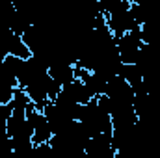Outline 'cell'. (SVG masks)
<instances>
[{"label":"cell","mask_w":160,"mask_h":158,"mask_svg":"<svg viewBox=\"0 0 160 158\" xmlns=\"http://www.w3.org/2000/svg\"><path fill=\"white\" fill-rule=\"evenodd\" d=\"M62 89H63V91L73 99V101H77L78 104H88V102L93 99L91 91L88 89V86H86L80 78H73L69 84H65Z\"/></svg>","instance_id":"cell-4"},{"label":"cell","mask_w":160,"mask_h":158,"mask_svg":"<svg viewBox=\"0 0 160 158\" xmlns=\"http://www.w3.org/2000/svg\"><path fill=\"white\" fill-rule=\"evenodd\" d=\"M43 114H45V117H47L48 125H50V128H52V134H58V132L67 130V126L71 125V121H75V119L69 117L67 114H63V112H62L52 101H48V102L45 104Z\"/></svg>","instance_id":"cell-2"},{"label":"cell","mask_w":160,"mask_h":158,"mask_svg":"<svg viewBox=\"0 0 160 158\" xmlns=\"http://www.w3.org/2000/svg\"><path fill=\"white\" fill-rule=\"evenodd\" d=\"M106 24H108V28L112 30V34H114L116 37H119L123 34L130 32L134 26H138V22L134 21V17H132V13H130V9L121 11V13H116V15H108V17H106Z\"/></svg>","instance_id":"cell-3"},{"label":"cell","mask_w":160,"mask_h":158,"mask_svg":"<svg viewBox=\"0 0 160 158\" xmlns=\"http://www.w3.org/2000/svg\"><path fill=\"white\" fill-rule=\"evenodd\" d=\"M11 102V106L13 108H17V110H26V106L32 102V99L28 97V93H26V89L24 87H15V91H13V99L9 101Z\"/></svg>","instance_id":"cell-7"},{"label":"cell","mask_w":160,"mask_h":158,"mask_svg":"<svg viewBox=\"0 0 160 158\" xmlns=\"http://www.w3.org/2000/svg\"><path fill=\"white\" fill-rule=\"evenodd\" d=\"M43 82H45V89H47V95H48V99H50V101H54V99L58 97V93L62 91V86H60V84H58L54 78H52L50 75H47Z\"/></svg>","instance_id":"cell-8"},{"label":"cell","mask_w":160,"mask_h":158,"mask_svg":"<svg viewBox=\"0 0 160 158\" xmlns=\"http://www.w3.org/2000/svg\"><path fill=\"white\" fill-rule=\"evenodd\" d=\"M128 2H136V4H140V2H143V0H128Z\"/></svg>","instance_id":"cell-11"},{"label":"cell","mask_w":160,"mask_h":158,"mask_svg":"<svg viewBox=\"0 0 160 158\" xmlns=\"http://www.w3.org/2000/svg\"><path fill=\"white\" fill-rule=\"evenodd\" d=\"M13 114V106L11 102H0V119H9V116Z\"/></svg>","instance_id":"cell-10"},{"label":"cell","mask_w":160,"mask_h":158,"mask_svg":"<svg viewBox=\"0 0 160 158\" xmlns=\"http://www.w3.org/2000/svg\"><path fill=\"white\" fill-rule=\"evenodd\" d=\"M118 75H121L132 87H136V86H140L143 82V71L140 69L138 63H121Z\"/></svg>","instance_id":"cell-6"},{"label":"cell","mask_w":160,"mask_h":158,"mask_svg":"<svg viewBox=\"0 0 160 158\" xmlns=\"http://www.w3.org/2000/svg\"><path fill=\"white\" fill-rule=\"evenodd\" d=\"M48 75L63 87L65 84H69L71 80L75 78V65H69V63H52V65H48Z\"/></svg>","instance_id":"cell-5"},{"label":"cell","mask_w":160,"mask_h":158,"mask_svg":"<svg viewBox=\"0 0 160 158\" xmlns=\"http://www.w3.org/2000/svg\"><path fill=\"white\" fill-rule=\"evenodd\" d=\"M84 153L88 158H116V147H114V138L112 132H99L91 136L86 145Z\"/></svg>","instance_id":"cell-1"},{"label":"cell","mask_w":160,"mask_h":158,"mask_svg":"<svg viewBox=\"0 0 160 158\" xmlns=\"http://www.w3.org/2000/svg\"><path fill=\"white\" fill-rule=\"evenodd\" d=\"M2 63H4V62H0V71H2Z\"/></svg>","instance_id":"cell-12"},{"label":"cell","mask_w":160,"mask_h":158,"mask_svg":"<svg viewBox=\"0 0 160 158\" xmlns=\"http://www.w3.org/2000/svg\"><path fill=\"white\" fill-rule=\"evenodd\" d=\"M0 158H13V143L8 134H0Z\"/></svg>","instance_id":"cell-9"}]
</instances>
